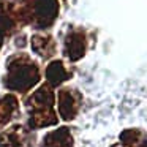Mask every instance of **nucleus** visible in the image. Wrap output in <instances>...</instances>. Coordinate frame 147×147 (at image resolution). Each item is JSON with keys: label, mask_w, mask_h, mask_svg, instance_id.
Returning a JSON list of instances; mask_svg holds the SVG:
<instances>
[{"label": "nucleus", "mask_w": 147, "mask_h": 147, "mask_svg": "<svg viewBox=\"0 0 147 147\" xmlns=\"http://www.w3.org/2000/svg\"><path fill=\"white\" fill-rule=\"evenodd\" d=\"M38 78V68L33 65V62L27 60L26 57H14L8 63V76L5 84L13 90L24 92L36 84Z\"/></svg>", "instance_id": "obj_1"}, {"label": "nucleus", "mask_w": 147, "mask_h": 147, "mask_svg": "<svg viewBox=\"0 0 147 147\" xmlns=\"http://www.w3.org/2000/svg\"><path fill=\"white\" fill-rule=\"evenodd\" d=\"M52 103H54V95L48 86H43L40 90L33 93L32 98L27 103L29 111L32 112V117H30L32 127L38 128L55 123L57 119L54 117V112H52Z\"/></svg>", "instance_id": "obj_2"}, {"label": "nucleus", "mask_w": 147, "mask_h": 147, "mask_svg": "<svg viewBox=\"0 0 147 147\" xmlns=\"http://www.w3.org/2000/svg\"><path fill=\"white\" fill-rule=\"evenodd\" d=\"M30 21L36 27H49V24L57 16V2L55 0H30L29 3Z\"/></svg>", "instance_id": "obj_3"}, {"label": "nucleus", "mask_w": 147, "mask_h": 147, "mask_svg": "<svg viewBox=\"0 0 147 147\" xmlns=\"http://www.w3.org/2000/svg\"><path fill=\"white\" fill-rule=\"evenodd\" d=\"M84 48H86V40H84L82 33L73 32L70 36H67V41H65V54L71 60L79 59L84 54Z\"/></svg>", "instance_id": "obj_4"}, {"label": "nucleus", "mask_w": 147, "mask_h": 147, "mask_svg": "<svg viewBox=\"0 0 147 147\" xmlns=\"http://www.w3.org/2000/svg\"><path fill=\"white\" fill-rule=\"evenodd\" d=\"M71 146H73V139H71L67 128H60L57 131L49 133L41 144V147H71Z\"/></svg>", "instance_id": "obj_5"}, {"label": "nucleus", "mask_w": 147, "mask_h": 147, "mask_svg": "<svg viewBox=\"0 0 147 147\" xmlns=\"http://www.w3.org/2000/svg\"><path fill=\"white\" fill-rule=\"evenodd\" d=\"M59 109H60V114L63 119H73L76 114L78 109V103L74 101L73 93L70 90H62L59 93Z\"/></svg>", "instance_id": "obj_6"}, {"label": "nucleus", "mask_w": 147, "mask_h": 147, "mask_svg": "<svg viewBox=\"0 0 147 147\" xmlns=\"http://www.w3.org/2000/svg\"><path fill=\"white\" fill-rule=\"evenodd\" d=\"M46 76H48L49 82L54 84V86H57V84L62 82V81L67 79L68 73L65 71L62 62H52V63L48 67V70H46Z\"/></svg>", "instance_id": "obj_7"}, {"label": "nucleus", "mask_w": 147, "mask_h": 147, "mask_svg": "<svg viewBox=\"0 0 147 147\" xmlns=\"http://www.w3.org/2000/svg\"><path fill=\"white\" fill-rule=\"evenodd\" d=\"M32 48L35 49V52H38L43 57H48L54 52V43L46 36H33L32 40Z\"/></svg>", "instance_id": "obj_8"}, {"label": "nucleus", "mask_w": 147, "mask_h": 147, "mask_svg": "<svg viewBox=\"0 0 147 147\" xmlns=\"http://www.w3.org/2000/svg\"><path fill=\"white\" fill-rule=\"evenodd\" d=\"M16 106H18L16 98L11 96V95H8V96L0 100V123H5V122L10 120V117L14 112Z\"/></svg>", "instance_id": "obj_9"}]
</instances>
